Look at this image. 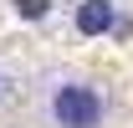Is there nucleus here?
I'll use <instances>...</instances> for the list:
<instances>
[{
	"mask_svg": "<svg viewBox=\"0 0 133 128\" xmlns=\"http://www.w3.org/2000/svg\"><path fill=\"white\" fill-rule=\"evenodd\" d=\"M41 113L56 128H102L108 123V92L77 72H56L41 87Z\"/></svg>",
	"mask_w": 133,
	"mask_h": 128,
	"instance_id": "1",
	"label": "nucleus"
},
{
	"mask_svg": "<svg viewBox=\"0 0 133 128\" xmlns=\"http://www.w3.org/2000/svg\"><path fill=\"white\" fill-rule=\"evenodd\" d=\"M113 21H118V10L108 5V0H87V5H77L72 26H77L82 36H102V31H113Z\"/></svg>",
	"mask_w": 133,
	"mask_h": 128,
	"instance_id": "2",
	"label": "nucleus"
},
{
	"mask_svg": "<svg viewBox=\"0 0 133 128\" xmlns=\"http://www.w3.org/2000/svg\"><path fill=\"white\" fill-rule=\"evenodd\" d=\"M16 10H21V21H41V16L51 10V5H46V0H21Z\"/></svg>",
	"mask_w": 133,
	"mask_h": 128,
	"instance_id": "3",
	"label": "nucleus"
},
{
	"mask_svg": "<svg viewBox=\"0 0 133 128\" xmlns=\"http://www.w3.org/2000/svg\"><path fill=\"white\" fill-rule=\"evenodd\" d=\"M5 87H10V82H5V72H0V97H5Z\"/></svg>",
	"mask_w": 133,
	"mask_h": 128,
	"instance_id": "4",
	"label": "nucleus"
}]
</instances>
